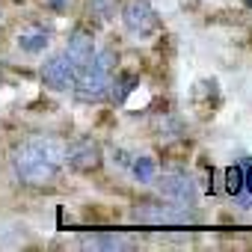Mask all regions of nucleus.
Masks as SVG:
<instances>
[{"mask_svg": "<svg viewBox=\"0 0 252 252\" xmlns=\"http://www.w3.org/2000/svg\"><path fill=\"white\" fill-rule=\"evenodd\" d=\"M225 193H231V196L243 193V163H231L225 169Z\"/></svg>", "mask_w": 252, "mask_h": 252, "instance_id": "ddd939ff", "label": "nucleus"}, {"mask_svg": "<svg viewBox=\"0 0 252 252\" xmlns=\"http://www.w3.org/2000/svg\"><path fill=\"white\" fill-rule=\"evenodd\" d=\"M36 155H42L45 160H51V163H65V143H60L57 137H36V140H30L27 143Z\"/></svg>", "mask_w": 252, "mask_h": 252, "instance_id": "9b49d317", "label": "nucleus"}, {"mask_svg": "<svg viewBox=\"0 0 252 252\" xmlns=\"http://www.w3.org/2000/svg\"><path fill=\"white\" fill-rule=\"evenodd\" d=\"M65 57L74 63V68L80 71V68H86L92 60H95V39H92V33H86V30H71V36H68V48H65Z\"/></svg>", "mask_w": 252, "mask_h": 252, "instance_id": "6e6552de", "label": "nucleus"}, {"mask_svg": "<svg viewBox=\"0 0 252 252\" xmlns=\"http://www.w3.org/2000/svg\"><path fill=\"white\" fill-rule=\"evenodd\" d=\"M45 6L54 9V12H63V9L68 6V0H45Z\"/></svg>", "mask_w": 252, "mask_h": 252, "instance_id": "a211bd4d", "label": "nucleus"}, {"mask_svg": "<svg viewBox=\"0 0 252 252\" xmlns=\"http://www.w3.org/2000/svg\"><path fill=\"white\" fill-rule=\"evenodd\" d=\"M89 6V15L98 18V21H110L113 12H116V0H86Z\"/></svg>", "mask_w": 252, "mask_h": 252, "instance_id": "4468645a", "label": "nucleus"}, {"mask_svg": "<svg viewBox=\"0 0 252 252\" xmlns=\"http://www.w3.org/2000/svg\"><path fill=\"white\" fill-rule=\"evenodd\" d=\"M74 77H77V68H74V63L65 57V51H63V54H54V57L42 65V80H45V86L54 89V92H68V89H74Z\"/></svg>", "mask_w": 252, "mask_h": 252, "instance_id": "39448f33", "label": "nucleus"}, {"mask_svg": "<svg viewBox=\"0 0 252 252\" xmlns=\"http://www.w3.org/2000/svg\"><path fill=\"white\" fill-rule=\"evenodd\" d=\"M74 95L80 98V101H104L107 95H110V71H104L101 65H95V63H89L86 68H80L77 71V77H74Z\"/></svg>", "mask_w": 252, "mask_h": 252, "instance_id": "20e7f679", "label": "nucleus"}, {"mask_svg": "<svg viewBox=\"0 0 252 252\" xmlns=\"http://www.w3.org/2000/svg\"><path fill=\"white\" fill-rule=\"evenodd\" d=\"M134 86H137V77H134V74H119V77L110 83V89H113V98H116V101H125V95H131V92H134Z\"/></svg>", "mask_w": 252, "mask_h": 252, "instance_id": "2eb2a0df", "label": "nucleus"}, {"mask_svg": "<svg viewBox=\"0 0 252 252\" xmlns=\"http://www.w3.org/2000/svg\"><path fill=\"white\" fill-rule=\"evenodd\" d=\"M122 24L134 36H152L158 30V12L149 0H125L122 6Z\"/></svg>", "mask_w": 252, "mask_h": 252, "instance_id": "7ed1b4c3", "label": "nucleus"}, {"mask_svg": "<svg viewBox=\"0 0 252 252\" xmlns=\"http://www.w3.org/2000/svg\"><path fill=\"white\" fill-rule=\"evenodd\" d=\"M131 220L134 222H143V225H193L199 222L193 205H178L172 199H143L134 205L131 211Z\"/></svg>", "mask_w": 252, "mask_h": 252, "instance_id": "f257e3e1", "label": "nucleus"}, {"mask_svg": "<svg viewBox=\"0 0 252 252\" xmlns=\"http://www.w3.org/2000/svg\"><path fill=\"white\" fill-rule=\"evenodd\" d=\"M12 169H15L18 181L27 184V187H51L60 175V166L45 160L42 155H36L30 146H21L12 155Z\"/></svg>", "mask_w": 252, "mask_h": 252, "instance_id": "f03ea898", "label": "nucleus"}, {"mask_svg": "<svg viewBox=\"0 0 252 252\" xmlns=\"http://www.w3.org/2000/svg\"><path fill=\"white\" fill-rule=\"evenodd\" d=\"M243 6H246V9H252V0H243Z\"/></svg>", "mask_w": 252, "mask_h": 252, "instance_id": "6ab92c4d", "label": "nucleus"}, {"mask_svg": "<svg viewBox=\"0 0 252 252\" xmlns=\"http://www.w3.org/2000/svg\"><path fill=\"white\" fill-rule=\"evenodd\" d=\"M65 163L74 172H95L101 166V146L92 137H80L71 146H65Z\"/></svg>", "mask_w": 252, "mask_h": 252, "instance_id": "423d86ee", "label": "nucleus"}, {"mask_svg": "<svg viewBox=\"0 0 252 252\" xmlns=\"http://www.w3.org/2000/svg\"><path fill=\"white\" fill-rule=\"evenodd\" d=\"M131 172H134V178H137V181H143V184L155 181V175H158V169H155V160H152V158H137V160L131 163Z\"/></svg>", "mask_w": 252, "mask_h": 252, "instance_id": "f8f14e48", "label": "nucleus"}, {"mask_svg": "<svg viewBox=\"0 0 252 252\" xmlns=\"http://www.w3.org/2000/svg\"><path fill=\"white\" fill-rule=\"evenodd\" d=\"M158 190H160L163 199H172L178 205H196V199H199V190H196L193 178L184 175V172H166V175H160L158 178Z\"/></svg>", "mask_w": 252, "mask_h": 252, "instance_id": "0eeeda50", "label": "nucleus"}, {"mask_svg": "<svg viewBox=\"0 0 252 252\" xmlns=\"http://www.w3.org/2000/svg\"><path fill=\"white\" fill-rule=\"evenodd\" d=\"M95 65H101L104 71H110L113 74V68H116V51L113 48H104V51H95V60H92Z\"/></svg>", "mask_w": 252, "mask_h": 252, "instance_id": "dca6fc26", "label": "nucleus"}, {"mask_svg": "<svg viewBox=\"0 0 252 252\" xmlns=\"http://www.w3.org/2000/svg\"><path fill=\"white\" fill-rule=\"evenodd\" d=\"M48 45H51V30L45 27H27L18 33V48L24 54H42Z\"/></svg>", "mask_w": 252, "mask_h": 252, "instance_id": "9d476101", "label": "nucleus"}, {"mask_svg": "<svg viewBox=\"0 0 252 252\" xmlns=\"http://www.w3.org/2000/svg\"><path fill=\"white\" fill-rule=\"evenodd\" d=\"M80 246L83 249H134L137 240L125 237L119 231H98V234H83Z\"/></svg>", "mask_w": 252, "mask_h": 252, "instance_id": "1a4fd4ad", "label": "nucleus"}, {"mask_svg": "<svg viewBox=\"0 0 252 252\" xmlns=\"http://www.w3.org/2000/svg\"><path fill=\"white\" fill-rule=\"evenodd\" d=\"M243 193L252 199V163H243Z\"/></svg>", "mask_w": 252, "mask_h": 252, "instance_id": "f3484780", "label": "nucleus"}]
</instances>
